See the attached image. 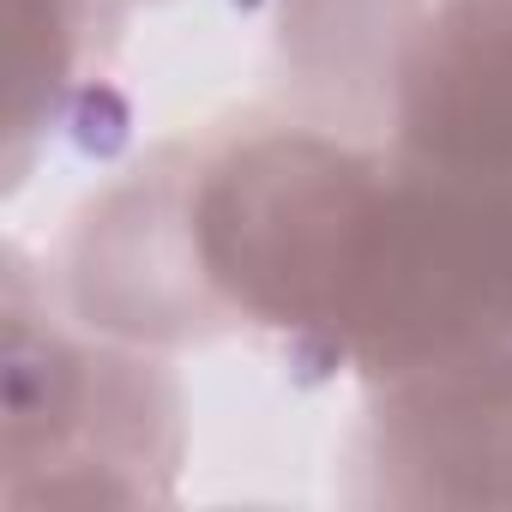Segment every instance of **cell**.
Masks as SVG:
<instances>
[{"label":"cell","mask_w":512,"mask_h":512,"mask_svg":"<svg viewBox=\"0 0 512 512\" xmlns=\"http://www.w3.org/2000/svg\"><path fill=\"white\" fill-rule=\"evenodd\" d=\"M422 464L440 494L512 500V380L440 398L422 416Z\"/></svg>","instance_id":"3"},{"label":"cell","mask_w":512,"mask_h":512,"mask_svg":"<svg viewBox=\"0 0 512 512\" xmlns=\"http://www.w3.org/2000/svg\"><path fill=\"white\" fill-rule=\"evenodd\" d=\"M55 0H13V79H7V121L19 127L43 85H55Z\"/></svg>","instance_id":"4"},{"label":"cell","mask_w":512,"mask_h":512,"mask_svg":"<svg viewBox=\"0 0 512 512\" xmlns=\"http://www.w3.org/2000/svg\"><path fill=\"white\" fill-rule=\"evenodd\" d=\"M512 320V169L488 187L374 205L338 326L386 356L446 350Z\"/></svg>","instance_id":"2"},{"label":"cell","mask_w":512,"mask_h":512,"mask_svg":"<svg viewBox=\"0 0 512 512\" xmlns=\"http://www.w3.org/2000/svg\"><path fill=\"white\" fill-rule=\"evenodd\" d=\"M380 193L320 145L241 151L199 205L211 272L278 320L338 326Z\"/></svg>","instance_id":"1"},{"label":"cell","mask_w":512,"mask_h":512,"mask_svg":"<svg viewBox=\"0 0 512 512\" xmlns=\"http://www.w3.org/2000/svg\"><path fill=\"white\" fill-rule=\"evenodd\" d=\"M470 7H482L494 25H506V31H512V0H470Z\"/></svg>","instance_id":"5"}]
</instances>
